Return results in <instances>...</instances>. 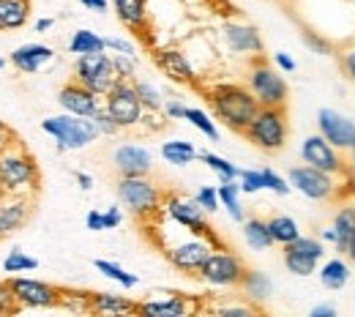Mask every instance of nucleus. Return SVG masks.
<instances>
[{"label":"nucleus","mask_w":355,"mask_h":317,"mask_svg":"<svg viewBox=\"0 0 355 317\" xmlns=\"http://www.w3.org/2000/svg\"><path fill=\"white\" fill-rule=\"evenodd\" d=\"M194 200L200 203V208H205V214H216L222 208V200H219V191L216 186H200Z\"/></svg>","instance_id":"nucleus-43"},{"label":"nucleus","mask_w":355,"mask_h":317,"mask_svg":"<svg viewBox=\"0 0 355 317\" xmlns=\"http://www.w3.org/2000/svg\"><path fill=\"white\" fill-rule=\"evenodd\" d=\"M112 66H115L118 80H134V74H137V55H118V52H112Z\"/></svg>","instance_id":"nucleus-44"},{"label":"nucleus","mask_w":355,"mask_h":317,"mask_svg":"<svg viewBox=\"0 0 355 317\" xmlns=\"http://www.w3.org/2000/svg\"><path fill=\"white\" fill-rule=\"evenodd\" d=\"M334 232H336V243H334V249L339 252V255H345L347 252V246H350V241H353L355 235V203H342V208L336 211V216H334Z\"/></svg>","instance_id":"nucleus-26"},{"label":"nucleus","mask_w":355,"mask_h":317,"mask_svg":"<svg viewBox=\"0 0 355 317\" xmlns=\"http://www.w3.org/2000/svg\"><path fill=\"white\" fill-rule=\"evenodd\" d=\"M238 290L243 293V298H246L249 304L260 307V304H266L268 298H270V293H273V282H270L268 273L254 271V268H246L243 279H241V284H238Z\"/></svg>","instance_id":"nucleus-25"},{"label":"nucleus","mask_w":355,"mask_h":317,"mask_svg":"<svg viewBox=\"0 0 355 317\" xmlns=\"http://www.w3.org/2000/svg\"><path fill=\"white\" fill-rule=\"evenodd\" d=\"M52 25H55V19H39V22H36V31H39V33H46Z\"/></svg>","instance_id":"nucleus-60"},{"label":"nucleus","mask_w":355,"mask_h":317,"mask_svg":"<svg viewBox=\"0 0 355 317\" xmlns=\"http://www.w3.org/2000/svg\"><path fill=\"white\" fill-rule=\"evenodd\" d=\"M104 49L118 52V55H137V46L129 39H121V36H104Z\"/></svg>","instance_id":"nucleus-48"},{"label":"nucleus","mask_w":355,"mask_h":317,"mask_svg":"<svg viewBox=\"0 0 355 317\" xmlns=\"http://www.w3.org/2000/svg\"><path fill=\"white\" fill-rule=\"evenodd\" d=\"M42 129L58 142V151L60 153H66V151H83V148H88L90 142H96V137H101L90 118L69 115V112L44 118L42 121Z\"/></svg>","instance_id":"nucleus-5"},{"label":"nucleus","mask_w":355,"mask_h":317,"mask_svg":"<svg viewBox=\"0 0 355 317\" xmlns=\"http://www.w3.org/2000/svg\"><path fill=\"white\" fill-rule=\"evenodd\" d=\"M162 214L175 222L178 227L189 230V232H197V235H211L216 238L214 227L208 225L205 219V208H200V203L194 197H183V194H164V203H162Z\"/></svg>","instance_id":"nucleus-11"},{"label":"nucleus","mask_w":355,"mask_h":317,"mask_svg":"<svg viewBox=\"0 0 355 317\" xmlns=\"http://www.w3.org/2000/svg\"><path fill=\"white\" fill-rule=\"evenodd\" d=\"M254 304H230V307H219L216 312L219 315H235V317H246V315H254Z\"/></svg>","instance_id":"nucleus-51"},{"label":"nucleus","mask_w":355,"mask_h":317,"mask_svg":"<svg viewBox=\"0 0 355 317\" xmlns=\"http://www.w3.org/2000/svg\"><path fill=\"white\" fill-rule=\"evenodd\" d=\"M8 284L19 309H49V307H58L60 301V287L33 276H11Z\"/></svg>","instance_id":"nucleus-13"},{"label":"nucleus","mask_w":355,"mask_h":317,"mask_svg":"<svg viewBox=\"0 0 355 317\" xmlns=\"http://www.w3.org/2000/svg\"><path fill=\"white\" fill-rule=\"evenodd\" d=\"M183 121H189L197 132H202V135L208 137V139H214V142H219V129H216V121L205 112V110H200V107H186V118Z\"/></svg>","instance_id":"nucleus-36"},{"label":"nucleus","mask_w":355,"mask_h":317,"mask_svg":"<svg viewBox=\"0 0 355 317\" xmlns=\"http://www.w3.org/2000/svg\"><path fill=\"white\" fill-rule=\"evenodd\" d=\"M317 129L339 151H350V145L355 142V123L336 110H320L317 112Z\"/></svg>","instance_id":"nucleus-20"},{"label":"nucleus","mask_w":355,"mask_h":317,"mask_svg":"<svg viewBox=\"0 0 355 317\" xmlns=\"http://www.w3.org/2000/svg\"><path fill=\"white\" fill-rule=\"evenodd\" d=\"M93 266H96L98 273H104L107 279L118 282V284L126 287V290H132V287L139 284V276H137V273H129L123 266H118V263H112V260H93Z\"/></svg>","instance_id":"nucleus-34"},{"label":"nucleus","mask_w":355,"mask_h":317,"mask_svg":"<svg viewBox=\"0 0 355 317\" xmlns=\"http://www.w3.org/2000/svg\"><path fill=\"white\" fill-rule=\"evenodd\" d=\"M112 164L118 175H150L153 170V156L145 145L137 142H121L112 151Z\"/></svg>","instance_id":"nucleus-21"},{"label":"nucleus","mask_w":355,"mask_h":317,"mask_svg":"<svg viewBox=\"0 0 355 317\" xmlns=\"http://www.w3.org/2000/svg\"><path fill=\"white\" fill-rule=\"evenodd\" d=\"M39 268V260L25 255L22 249H11L3 260V271L6 273H25V271H36Z\"/></svg>","instance_id":"nucleus-40"},{"label":"nucleus","mask_w":355,"mask_h":317,"mask_svg":"<svg viewBox=\"0 0 355 317\" xmlns=\"http://www.w3.org/2000/svg\"><path fill=\"white\" fill-rule=\"evenodd\" d=\"M11 66L19 71V74H36L42 71L44 66H49L55 60V49L46 44H22L11 52Z\"/></svg>","instance_id":"nucleus-22"},{"label":"nucleus","mask_w":355,"mask_h":317,"mask_svg":"<svg viewBox=\"0 0 355 317\" xmlns=\"http://www.w3.org/2000/svg\"><path fill=\"white\" fill-rule=\"evenodd\" d=\"M93 123H96V129H98V135H104V137H115V135H121L123 129L118 126V121L110 115V110L101 104L96 112H93V118H90Z\"/></svg>","instance_id":"nucleus-41"},{"label":"nucleus","mask_w":355,"mask_h":317,"mask_svg":"<svg viewBox=\"0 0 355 317\" xmlns=\"http://www.w3.org/2000/svg\"><path fill=\"white\" fill-rule=\"evenodd\" d=\"M339 63H342V71H345V77L355 83V44L345 46L342 52H339Z\"/></svg>","instance_id":"nucleus-49"},{"label":"nucleus","mask_w":355,"mask_h":317,"mask_svg":"<svg viewBox=\"0 0 355 317\" xmlns=\"http://www.w3.org/2000/svg\"><path fill=\"white\" fill-rule=\"evenodd\" d=\"M69 52H71V55L104 52V36H98L96 31H88V28H80V31H74V36L69 39Z\"/></svg>","instance_id":"nucleus-32"},{"label":"nucleus","mask_w":355,"mask_h":317,"mask_svg":"<svg viewBox=\"0 0 355 317\" xmlns=\"http://www.w3.org/2000/svg\"><path fill=\"white\" fill-rule=\"evenodd\" d=\"M104 107L110 110V115L118 121L121 129H137L145 121V107L137 96L134 80H118L104 96Z\"/></svg>","instance_id":"nucleus-9"},{"label":"nucleus","mask_w":355,"mask_h":317,"mask_svg":"<svg viewBox=\"0 0 355 317\" xmlns=\"http://www.w3.org/2000/svg\"><path fill=\"white\" fill-rule=\"evenodd\" d=\"M112 8L123 28L137 36L148 33V0H112Z\"/></svg>","instance_id":"nucleus-24"},{"label":"nucleus","mask_w":355,"mask_h":317,"mask_svg":"<svg viewBox=\"0 0 355 317\" xmlns=\"http://www.w3.org/2000/svg\"><path fill=\"white\" fill-rule=\"evenodd\" d=\"M90 315H139L137 301L129 295H118V293H90Z\"/></svg>","instance_id":"nucleus-23"},{"label":"nucleus","mask_w":355,"mask_h":317,"mask_svg":"<svg viewBox=\"0 0 355 317\" xmlns=\"http://www.w3.org/2000/svg\"><path fill=\"white\" fill-rule=\"evenodd\" d=\"M268 230H270L273 243H279V246H287V243H293V241L301 235L298 222H295L293 216H287V214H276V216H270V219H268Z\"/></svg>","instance_id":"nucleus-30"},{"label":"nucleus","mask_w":355,"mask_h":317,"mask_svg":"<svg viewBox=\"0 0 355 317\" xmlns=\"http://www.w3.org/2000/svg\"><path fill=\"white\" fill-rule=\"evenodd\" d=\"M238 186H241V194H257V191H263L266 189L263 170H241Z\"/></svg>","instance_id":"nucleus-42"},{"label":"nucleus","mask_w":355,"mask_h":317,"mask_svg":"<svg viewBox=\"0 0 355 317\" xmlns=\"http://www.w3.org/2000/svg\"><path fill=\"white\" fill-rule=\"evenodd\" d=\"M31 19V0H0V31H19Z\"/></svg>","instance_id":"nucleus-28"},{"label":"nucleus","mask_w":355,"mask_h":317,"mask_svg":"<svg viewBox=\"0 0 355 317\" xmlns=\"http://www.w3.org/2000/svg\"><path fill=\"white\" fill-rule=\"evenodd\" d=\"M301 162L317 167L328 175H347V167H345V159H342V151L336 145H331L322 135H309L301 142Z\"/></svg>","instance_id":"nucleus-14"},{"label":"nucleus","mask_w":355,"mask_h":317,"mask_svg":"<svg viewBox=\"0 0 355 317\" xmlns=\"http://www.w3.org/2000/svg\"><path fill=\"white\" fill-rule=\"evenodd\" d=\"M121 222H123V211L118 205H110L104 211V230H115V227H121Z\"/></svg>","instance_id":"nucleus-52"},{"label":"nucleus","mask_w":355,"mask_h":317,"mask_svg":"<svg viewBox=\"0 0 355 317\" xmlns=\"http://www.w3.org/2000/svg\"><path fill=\"white\" fill-rule=\"evenodd\" d=\"M320 238H322V243H336V232H334V227H325V230L320 232Z\"/></svg>","instance_id":"nucleus-59"},{"label":"nucleus","mask_w":355,"mask_h":317,"mask_svg":"<svg viewBox=\"0 0 355 317\" xmlns=\"http://www.w3.org/2000/svg\"><path fill=\"white\" fill-rule=\"evenodd\" d=\"M243 238L257 252H266V249L273 246V238H270V230H268V219H260V216L243 219Z\"/></svg>","instance_id":"nucleus-31"},{"label":"nucleus","mask_w":355,"mask_h":317,"mask_svg":"<svg viewBox=\"0 0 355 317\" xmlns=\"http://www.w3.org/2000/svg\"><path fill=\"white\" fill-rule=\"evenodd\" d=\"M216 246H224L222 241H219V235L211 238V235L189 232L183 241L164 246V257L170 260V266H173L175 271L194 273V276H197V271L202 268V263L208 260V255H211Z\"/></svg>","instance_id":"nucleus-7"},{"label":"nucleus","mask_w":355,"mask_h":317,"mask_svg":"<svg viewBox=\"0 0 355 317\" xmlns=\"http://www.w3.org/2000/svg\"><path fill=\"white\" fill-rule=\"evenodd\" d=\"M222 39L227 49L235 52V55H246V58H260L263 55V36L249 22L227 19L222 25Z\"/></svg>","instance_id":"nucleus-17"},{"label":"nucleus","mask_w":355,"mask_h":317,"mask_svg":"<svg viewBox=\"0 0 355 317\" xmlns=\"http://www.w3.org/2000/svg\"><path fill=\"white\" fill-rule=\"evenodd\" d=\"M216 191H219L222 208H227V214L235 222H243V205H241V186H238V181H219Z\"/></svg>","instance_id":"nucleus-33"},{"label":"nucleus","mask_w":355,"mask_h":317,"mask_svg":"<svg viewBox=\"0 0 355 317\" xmlns=\"http://www.w3.org/2000/svg\"><path fill=\"white\" fill-rule=\"evenodd\" d=\"M246 88L257 98L260 107H284L287 104V83L276 66H270L266 58H254L246 71Z\"/></svg>","instance_id":"nucleus-6"},{"label":"nucleus","mask_w":355,"mask_h":317,"mask_svg":"<svg viewBox=\"0 0 355 317\" xmlns=\"http://www.w3.org/2000/svg\"><path fill=\"white\" fill-rule=\"evenodd\" d=\"M263 178H266L268 191H273V194H279V197H287V194L293 191L290 181H287V178H282L279 173H273L270 167H266V170H263Z\"/></svg>","instance_id":"nucleus-45"},{"label":"nucleus","mask_w":355,"mask_h":317,"mask_svg":"<svg viewBox=\"0 0 355 317\" xmlns=\"http://www.w3.org/2000/svg\"><path fill=\"white\" fill-rule=\"evenodd\" d=\"M74 178H77V183H80V189L83 191H90L93 189V175H88V173H74Z\"/></svg>","instance_id":"nucleus-58"},{"label":"nucleus","mask_w":355,"mask_h":317,"mask_svg":"<svg viewBox=\"0 0 355 317\" xmlns=\"http://www.w3.org/2000/svg\"><path fill=\"white\" fill-rule=\"evenodd\" d=\"M304 44L309 46L311 52H317V55H331L334 52V44L328 39H322L320 33H314V31H304Z\"/></svg>","instance_id":"nucleus-46"},{"label":"nucleus","mask_w":355,"mask_h":317,"mask_svg":"<svg viewBox=\"0 0 355 317\" xmlns=\"http://www.w3.org/2000/svg\"><path fill=\"white\" fill-rule=\"evenodd\" d=\"M208 101L214 110V118L222 121L224 126L235 135H243L249 121L257 115L260 104L252 96L246 85H235V83H219L208 91Z\"/></svg>","instance_id":"nucleus-1"},{"label":"nucleus","mask_w":355,"mask_h":317,"mask_svg":"<svg viewBox=\"0 0 355 317\" xmlns=\"http://www.w3.org/2000/svg\"><path fill=\"white\" fill-rule=\"evenodd\" d=\"M14 312H19V304L11 293V284L0 282V315H14Z\"/></svg>","instance_id":"nucleus-47"},{"label":"nucleus","mask_w":355,"mask_h":317,"mask_svg":"<svg viewBox=\"0 0 355 317\" xmlns=\"http://www.w3.org/2000/svg\"><path fill=\"white\" fill-rule=\"evenodd\" d=\"M183 3H191V0H183Z\"/></svg>","instance_id":"nucleus-64"},{"label":"nucleus","mask_w":355,"mask_h":317,"mask_svg":"<svg viewBox=\"0 0 355 317\" xmlns=\"http://www.w3.org/2000/svg\"><path fill=\"white\" fill-rule=\"evenodd\" d=\"M287 181H290V186H293L295 191H301L304 197L317 200V203L334 200V197L339 194V189H342L339 181H336V175H328V173H322V170H317V167H309V164L293 167L290 175H287Z\"/></svg>","instance_id":"nucleus-12"},{"label":"nucleus","mask_w":355,"mask_h":317,"mask_svg":"<svg viewBox=\"0 0 355 317\" xmlns=\"http://www.w3.org/2000/svg\"><path fill=\"white\" fill-rule=\"evenodd\" d=\"M139 315L150 317H186L202 309L200 298L183 295V293H153L145 301H137Z\"/></svg>","instance_id":"nucleus-15"},{"label":"nucleus","mask_w":355,"mask_h":317,"mask_svg":"<svg viewBox=\"0 0 355 317\" xmlns=\"http://www.w3.org/2000/svg\"><path fill=\"white\" fill-rule=\"evenodd\" d=\"M85 225H88V230H93V232L104 230V211H88V216H85Z\"/></svg>","instance_id":"nucleus-55"},{"label":"nucleus","mask_w":355,"mask_h":317,"mask_svg":"<svg viewBox=\"0 0 355 317\" xmlns=\"http://www.w3.org/2000/svg\"><path fill=\"white\" fill-rule=\"evenodd\" d=\"M58 104L63 112L69 115H80V118H93V112L104 104V96L93 93L90 88L80 85L77 80L66 83L60 91H58Z\"/></svg>","instance_id":"nucleus-18"},{"label":"nucleus","mask_w":355,"mask_h":317,"mask_svg":"<svg viewBox=\"0 0 355 317\" xmlns=\"http://www.w3.org/2000/svg\"><path fill=\"white\" fill-rule=\"evenodd\" d=\"M200 162H202V164H208V170H211V173H216V175H219V181H238V175H241V167H235L232 162H227V159L219 156V153L202 151V153H200Z\"/></svg>","instance_id":"nucleus-35"},{"label":"nucleus","mask_w":355,"mask_h":317,"mask_svg":"<svg viewBox=\"0 0 355 317\" xmlns=\"http://www.w3.org/2000/svg\"><path fill=\"white\" fill-rule=\"evenodd\" d=\"M134 88H137V96H139L145 112H159V110H164V96H162V91H159L153 83H148V80H134Z\"/></svg>","instance_id":"nucleus-37"},{"label":"nucleus","mask_w":355,"mask_h":317,"mask_svg":"<svg viewBox=\"0 0 355 317\" xmlns=\"http://www.w3.org/2000/svg\"><path fill=\"white\" fill-rule=\"evenodd\" d=\"M273 66H276L279 71H284V74H293V71L298 69L295 60H293L287 52H276V55H273Z\"/></svg>","instance_id":"nucleus-53"},{"label":"nucleus","mask_w":355,"mask_h":317,"mask_svg":"<svg viewBox=\"0 0 355 317\" xmlns=\"http://www.w3.org/2000/svg\"><path fill=\"white\" fill-rule=\"evenodd\" d=\"M309 315L311 317H334L336 315V309H334L331 304H320V307H314V309H311Z\"/></svg>","instance_id":"nucleus-57"},{"label":"nucleus","mask_w":355,"mask_h":317,"mask_svg":"<svg viewBox=\"0 0 355 317\" xmlns=\"http://www.w3.org/2000/svg\"><path fill=\"white\" fill-rule=\"evenodd\" d=\"M287 135H290V123H287L284 107H260L257 115L249 121V126L243 132V137L254 148H260L266 153L282 151L284 142H287Z\"/></svg>","instance_id":"nucleus-4"},{"label":"nucleus","mask_w":355,"mask_h":317,"mask_svg":"<svg viewBox=\"0 0 355 317\" xmlns=\"http://www.w3.org/2000/svg\"><path fill=\"white\" fill-rule=\"evenodd\" d=\"M345 257H347L350 263H355V235H353V241H350V246H347V252H345Z\"/></svg>","instance_id":"nucleus-61"},{"label":"nucleus","mask_w":355,"mask_h":317,"mask_svg":"<svg viewBox=\"0 0 355 317\" xmlns=\"http://www.w3.org/2000/svg\"><path fill=\"white\" fill-rule=\"evenodd\" d=\"M162 159L173 167H189L194 164V159H200V151L189 139H167L162 142Z\"/></svg>","instance_id":"nucleus-29"},{"label":"nucleus","mask_w":355,"mask_h":317,"mask_svg":"<svg viewBox=\"0 0 355 317\" xmlns=\"http://www.w3.org/2000/svg\"><path fill=\"white\" fill-rule=\"evenodd\" d=\"M118 200L137 219H153L162 214L164 191L148 175H121L118 178Z\"/></svg>","instance_id":"nucleus-3"},{"label":"nucleus","mask_w":355,"mask_h":317,"mask_svg":"<svg viewBox=\"0 0 355 317\" xmlns=\"http://www.w3.org/2000/svg\"><path fill=\"white\" fill-rule=\"evenodd\" d=\"M350 266H353V263L345 260V255H342V257H331V260H325L322 268L317 271L320 282H322V287H328V290H342V287L350 282V276H353V268H350Z\"/></svg>","instance_id":"nucleus-27"},{"label":"nucleus","mask_w":355,"mask_h":317,"mask_svg":"<svg viewBox=\"0 0 355 317\" xmlns=\"http://www.w3.org/2000/svg\"><path fill=\"white\" fill-rule=\"evenodd\" d=\"M31 214H33L31 194H3L0 197V241L28 225Z\"/></svg>","instance_id":"nucleus-19"},{"label":"nucleus","mask_w":355,"mask_h":317,"mask_svg":"<svg viewBox=\"0 0 355 317\" xmlns=\"http://www.w3.org/2000/svg\"><path fill=\"white\" fill-rule=\"evenodd\" d=\"M243 273H246V263L227 246H216L202 263V268L197 271V276L214 290H232L241 284Z\"/></svg>","instance_id":"nucleus-8"},{"label":"nucleus","mask_w":355,"mask_h":317,"mask_svg":"<svg viewBox=\"0 0 355 317\" xmlns=\"http://www.w3.org/2000/svg\"><path fill=\"white\" fill-rule=\"evenodd\" d=\"M42 173L36 159L17 142L0 153V194H36Z\"/></svg>","instance_id":"nucleus-2"},{"label":"nucleus","mask_w":355,"mask_h":317,"mask_svg":"<svg viewBox=\"0 0 355 317\" xmlns=\"http://www.w3.org/2000/svg\"><path fill=\"white\" fill-rule=\"evenodd\" d=\"M282 260H284V268L295 276H311L317 271V260H309V257L293 252L290 246H282Z\"/></svg>","instance_id":"nucleus-38"},{"label":"nucleus","mask_w":355,"mask_h":317,"mask_svg":"<svg viewBox=\"0 0 355 317\" xmlns=\"http://www.w3.org/2000/svg\"><path fill=\"white\" fill-rule=\"evenodd\" d=\"M88 11H96V14H104L110 8V0H80Z\"/></svg>","instance_id":"nucleus-56"},{"label":"nucleus","mask_w":355,"mask_h":317,"mask_svg":"<svg viewBox=\"0 0 355 317\" xmlns=\"http://www.w3.org/2000/svg\"><path fill=\"white\" fill-rule=\"evenodd\" d=\"M350 164H353V170H355V142L350 145Z\"/></svg>","instance_id":"nucleus-62"},{"label":"nucleus","mask_w":355,"mask_h":317,"mask_svg":"<svg viewBox=\"0 0 355 317\" xmlns=\"http://www.w3.org/2000/svg\"><path fill=\"white\" fill-rule=\"evenodd\" d=\"M11 145H17V135L11 132V126H8V123H3V121H0V153H3V151H8Z\"/></svg>","instance_id":"nucleus-54"},{"label":"nucleus","mask_w":355,"mask_h":317,"mask_svg":"<svg viewBox=\"0 0 355 317\" xmlns=\"http://www.w3.org/2000/svg\"><path fill=\"white\" fill-rule=\"evenodd\" d=\"M153 63L164 77H170L178 85H197V69H194L191 58L186 55V49H180V46H156L153 49Z\"/></svg>","instance_id":"nucleus-16"},{"label":"nucleus","mask_w":355,"mask_h":317,"mask_svg":"<svg viewBox=\"0 0 355 317\" xmlns=\"http://www.w3.org/2000/svg\"><path fill=\"white\" fill-rule=\"evenodd\" d=\"M164 115H167L170 121H183V118H186V104L178 101V98H167V101H164Z\"/></svg>","instance_id":"nucleus-50"},{"label":"nucleus","mask_w":355,"mask_h":317,"mask_svg":"<svg viewBox=\"0 0 355 317\" xmlns=\"http://www.w3.org/2000/svg\"><path fill=\"white\" fill-rule=\"evenodd\" d=\"M74 80L80 85L90 88L93 93H98V96H107V91L118 83L112 55H107V49L104 52H90V55H77Z\"/></svg>","instance_id":"nucleus-10"},{"label":"nucleus","mask_w":355,"mask_h":317,"mask_svg":"<svg viewBox=\"0 0 355 317\" xmlns=\"http://www.w3.org/2000/svg\"><path fill=\"white\" fill-rule=\"evenodd\" d=\"M3 69H6V60H3V58H0V71H3Z\"/></svg>","instance_id":"nucleus-63"},{"label":"nucleus","mask_w":355,"mask_h":317,"mask_svg":"<svg viewBox=\"0 0 355 317\" xmlns=\"http://www.w3.org/2000/svg\"><path fill=\"white\" fill-rule=\"evenodd\" d=\"M58 307L60 309H69V312H90V293H85V290H71V287H60Z\"/></svg>","instance_id":"nucleus-39"}]
</instances>
